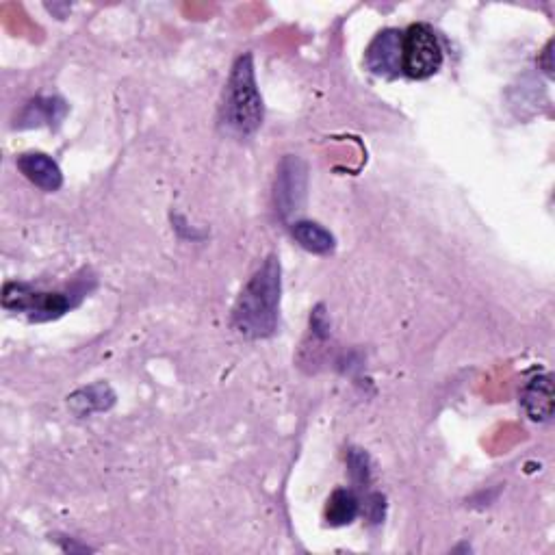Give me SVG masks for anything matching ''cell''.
Returning <instances> with one entry per match:
<instances>
[{
  "instance_id": "cell-1",
  "label": "cell",
  "mask_w": 555,
  "mask_h": 555,
  "mask_svg": "<svg viewBox=\"0 0 555 555\" xmlns=\"http://www.w3.org/2000/svg\"><path fill=\"white\" fill-rule=\"evenodd\" d=\"M280 291V263L276 256H269L243 287L235 308H232V328L248 339L271 337L278 328Z\"/></svg>"
},
{
  "instance_id": "cell-2",
  "label": "cell",
  "mask_w": 555,
  "mask_h": 555,
  "mask_svg": "<svg viewBox=\"0 0 555 555\" xmlns=\"http://www.w3.org/2000/svg\"><path fill=\"white\" fill-rule=\"evenodd\" d=\"M224 122L239 135H252L263 124V98L258 92L252 55H243L232 68L224 98Z\"/></svg>"
},
{
  "instance_id": "cell-3",
  "label": "cell",
  "mask_w": 555,
  "mask_h": 555,
  "mask_svg": "<svg viewBox=\"0 0 555 555\" xmlns=\"http://www.w3.org/2000/svg\"><path fill=\"white\" fill-rule=\"evenodd\" d=\"M443 66V48L432 27L412 24L404 33L402 72L410 79H430Z\"/></svg>"
},
{
  "instance_id": "cell-4",
  "label": "cell",
  "mask_w": 555,
  "mask_h": 555,
  "mask_svg": "<svg viewBox=\"0 0 555 555\" xmlns=\"http://www.w3.org/2000/svg\"><path fill=\"white\" fill-rule=\"evenodd\" d=\"M3 306L7 311L27 313L35 321H48L61 317L68 308H72V300L66 293H44L31 289L29 285L11 282L5 287Z\"/></svg>"
},
{
  "instance_id": "cell-5",
  "label": "cell",
  "mask_w": 555,
  "mask_h": 555,
  "mask_svg": "<svg viewBox=\"0 0 555 555\" xmlns=\"http://www.w3.org/2000/svg\"><path fill=\"white\" fill-rule=\"evenodd\" d=\"M308 189V167L300 157H285L278 165L276 185H274V202L276 211L282 219L298 213L304 204Z\"/></svg>"
},
{
  "instance_id": "cell-6",
  "label": "cell",
  "mask_w": 555,
  "mask_h": 555,
  "mask_svg": "<svg viewBox=\"0 0 555 555\" xmlns=\"http://www.w3.org/2000/svg\"><path fill=\"white\" fill-rule=\"evenodd\" d=\"M402 46H404V33L395 29H386L373 37V42L367 48V68L384 76V79H393L402 72Z\"/></svg>"
},
{
  "instance_id": "cell-7",
  "label": "cell",
  "mask_w": 555,
  "mask_h": 555,
  "mask_svg": "<svg viewBox=\"0 0 555 555\" xmlns=\"http://www.w3.org/2000/svg\"><path fill=\"white\" fill-rule=\"evenodd\" d=\"M18 170L27 176L33 185L44 191H57L63 185L61 167L44 152H27L18 159Z\"/></svg>"
},
{
  "instance_id": "cell-8",
  "label": "cell",
  "mask_w": 555,
  "mask_h": 555,
  "mask_svg": "<svg viewBox=\"0 0 555 555\" xmlns=\"http://www.w3.org/2000/svg\"><path fill=\"white\" fill-rule=\"evenodd\" d=\"M521 402L532 421H549L553 417V378L549 373L536 376L525 386Z\"/></svg>"
},
{
  "instance_id": "cell-9",
  "label": "cell",
  "mask_w": 555,
  "mask_h": 555,
  "mask_svg": "<svg viewBox=\"0 0 555 555\" xmlns=\"http://www.w3.org/2000/svg\"><path fill=\"white\" fill-rule=\"evenodd\" d=\"M291 235L304 250L313 254H330L334 245H337L332 232L315 222H295L291 226Z\"/></svg>"
},
{
  "instance_id": "cell-10",
  "label": "cell",
  "mask_w": 555,
  "mask_h": 555,
  "mask_svg": "<svg viewBox=\"0 0 555 555\" xmlns=\"http://www.w3.org/2000/svg\"><path fill=\"white\" fill-rule=\"evenodd\" d=\"M358 512H360L358 497L352 493V490H345V488L334 490L326 503V521L332 527L352 525L356 521Z\"/></svg>"
},
{
  "instance_id": "cell-11",
  "label": "cell",
  "mask_w": 555,
  "mask_h": 555,
  "mask_svg": "<svg viewBox=\"0 0 555 555\" xmlns=\"http://www.w3.org/2000/svg\"><path fill=\"white\" fill-rule=\"evenodd\" d=\"M115 402V395L107 384H94L89 389H83L72 395L70 404L76 410V415H92L94 410H107Z\"/></svg>"
},
{
  "instance_id": "cell-12",
  "label": "cell",
  "mask_w": 555,
  "mask_h": 555,
  "mask_svg": "<svg viewBox=\"0 0 555 555\" xmlns=\"http://www.w3.org/2000/svg\"><path fill=\"white\" fill-rule=\"evenodd\" d=\"M66 111H68L66 102L59 98H37L27 107V111H24L22 124L33 126V124H44V122L46 124L61 122Z\"/></svg>"
},
{
  "instance_id": "cell-13",
  "label": "cell",
  "mask_w": 555,
  "mask_h": 555,
  "mask_svg": "<svg viewBox=\"0 0 555 555\" xmlns=\"http://www.w3.org/2000/svg\"><path fill=\"white\" fill-rule=\"evenodd\" d=\"M347 464H350V473L354 477V482L369 484L371 464H369V456L365 454L363 449H352L350 456H347Z\"/></svg>"
}]
</instances>
